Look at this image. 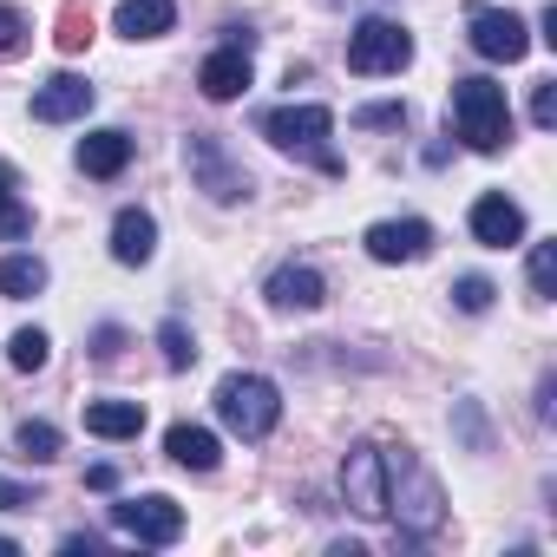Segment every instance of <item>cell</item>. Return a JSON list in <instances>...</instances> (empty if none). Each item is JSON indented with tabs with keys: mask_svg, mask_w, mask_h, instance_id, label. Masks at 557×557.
<instances>
[{
	"mask_svg": "<svg viewBox=\"0 0 557 557\" xmlns=\"http://www.w3.org/2000/svg\"><path fill=\"white\" fill-rule=\"evenodd\" d=\"M262 138L275 145V151H289V158H309L315 171H329V177H342V158H335V112L329 106H275L269 119H262Z\"/></svg>",
	"mask_w": 557,
	"mask_h": 557,
	"instance_id": "cell-1",
	"label": "cell"
},
{
	"mask_svg": "<svg viewBox=\"0 0 557 557\" xmlns=\"http://www.w3.org/2000/svg\"><path fill=\"white\" fill-rule=\"evenodd\" d=\"M47 355H53V342H47L40 329H21V335L8 342V361H14L21 374H40V368H47Z\"/></svg>",
	"mask_w": 557,
	"mask_h": 557,
	"instance_id": "cell-24",
	"label": "cell"
},
{
	"mask_svg": "<svg viewBox=\"0 0 557 557\" xmlns=\"http://www.w3.org/2000/svg\"><path fill=\"white\" fill-rule=\"evenodd\" d=\"M466 40H472V53L492 60V66H518V60L531 53V34H524V21H518L511 8H479Z\"/></svg>",
	"mask_w": 557,
	"mask_h": 557,
	"instance_id": "cell-9",
	"label": "cell"
},
{
	"mask_svg": "<svg viewBox=\"0 0 557 557\" xmlns=\"http://www.w3.org/2000/svg\"><path fill=\"white\" fill-rule=\"evenodd\" d=\"M164 453H171L184 472H216V459H223V446H216L210 426H171V433H164Z\"/></svg>",
	"mask_w": 557,
	"mask_h": 557,
	"instance_id": "cell-18",
	"label": "cell"
},
{
	"mask_svg": "<svg viewBox=\"0 0 557 557\" xmlns=\"http://www.w3.org/2000/svg\"><path fill=\"white\" fill-rule=\"evenodd\" d=\"M14 550H21V544H14V537H0V557H14Z\"/></svg>",
	"mask_w": 557,
	"mask_h": 557,
	"instance_id": "cell-34",
	"label": "cell"
},
{
	"mask_svg": "<svg viewBox=\"0 0 557 557\" xmlns=\"http://www.w3.org/2000/svg\"><path fill=\"white\" fill-rule=\"evenodd\" d=\"M531 125H557V79H537V92H531Z\"/></svg>",
	"mask_w": 557,
	"mask_h": 557,
	"instance_id": "cell-29",
	"label": "cell"
},
{
	"mask_svg": "<svg viewBox=\"0 0 557 557\" xmlns=\"http://www.w3.org/2000/svg\"><path fill=\"white\" fill-rule=\"evenodd\" d=\"M40 289H47V262H40V256H8V262H0V296L27 302V296H40Z\"/></svg>",
	"mask_w": 557,
	"mask_h": 557,
	"instance_id": "cell-20",
	"label": "cell"
},
{
	"mask_svg": "<svg viewBox=\"0 0 557 557\" xmlns=\"http://www.w3.org/2000/svg\"><path fill=\"white\" fill-rule=\"evenodd\" d=\"M531 296H557V243H531Z\"/></svg>",
	"mask_w": 557,
	"mask_h": 557,
	"instance_id": "cell-26",
	"label": "cell"
},
{
	"mask_svg": "<svg viewBox=\"0 0 557 557\" xmlns=\"http://www.w3.org/2000/svg\"><path fill=\"white\" fill-rule=\"evenodd\" d=\"M407 119V106H361L355 112V125H368V132H381V125H400Z\"/></svg>",
	"mask_w": 557,
	"mask_h": 557,
	"instance_id": "cell-30",
	"label": "cell"
},
{
	"mask_svg": "<svg viewBox=\"0 0 557 557\" xmlns=\"http://www.w3.org/2000/svg\"><path fill=\"white\" fill-rule=\"evenodd\" d=\"M171 21H177L171 0H119V14H112V27L125 40H158V34H171Z\"/></svg>",
	"mask_w": 557,
	"mask_h": 557,
	"instance_id": "cell-17",
	"label": "cell"
},
{
	"mask_svg": "<svg viewBox=\"0 0 557 557\" xmlns=\"http://www.w3.org/2000/svg\"><path fill=\"white\" fill-rule=\"evenodd\" d=\"M112 524H119V537H138V544H177L184 537V505L164 498V492L119 498L112 505Z\"/></svg>",
	"mask_w": 557,
	"mask_h": 557,
	"instance_id": "cell-6",
	"label": "cell"
},
{
	"mask_svg": "<svg viewBox=\"0 0 557 557\" xmlns=\"http://www.w3.org/2000/svg\"><path fill=\"white\" fill-rule=\"evenodd\" d=\"M184 164H190V177L216 197V203H243L249 197V171L243 164H230V151H223V138H210V132H190V145H184Z\"/></svg>",
	"mask_w": 557,
	"mask_h": 557,
	"instance_id": "cell-7",
	"label": "cell"
},
{
	"mask_svg": "<svg viewBox=\"0 0 557 557\" xmlns=\"http://www.w3.org/2000/svg\"><path fill=\"white\" fill-rule=\"evenodd\" d=\"M197 86H203V99H236V92H249V53L243 47H223V53H210L203 60V73H197Z\"/></svg>",
	"mask_w": 557,
	"mask_h": 557,
	"instance_id": "cell-15",
	"label": "cell"
},
{
	"mask_svg": "<svg viewBox=\"0 0 557 557\" xmlns=\"http://www.w3.org/2000/svg\"><path fill=\"white\" fill-rule=\"evenodd\" d=\"M262 296L275 302V309H322L329 302V283H322V269H309V262H283L262 283Z\"/></svg>",
	"mask_w": 557,
	"mask_h": 557,
	"instance_id": "cell-12",
	"label": "cell"
},
{
	"mask_svg": "<svg viewBox=\"0 0 557 557\" xmlns=\"http://www.w3.org/2000/svg\"><path fill=\"white\" fill-rule=\"evenodd\" d=\"M492 296H498V289L485 283V275H459V289H453V302H459L466 315H485V309H492Z\"/></svg>",
	"mask_w": 557,
	"mask_h": 557,
	"instance_id": "cell-27",
	"label": "cell"
},
{
	"mask_svg": "<svg viewBox=\"0 0 557 557\" xmlns=\"http://www.w3.org/2000/svg\"><path fill=\"white\" fill-rule=\"evenodd\" d=\"M361 243H368L374 262H420V256L433 249V223H420V216H387V223H374Z\"/></svg>",
	"mask_w": 557,
	"mask_h": 557,
	"instance_id": "cell-10",
	"label": "cell"
},
{
	"mask_svg": "<svg viewBox=\"0 0 557 557\" xmlns=\"http://www.w3.org/2000/svg\"><path fill=\"white\" fill-rule=\"evenodd\" d=\"M60 53H86L92 47V14H86V0H66V8H60Z\"/></svg>",
	"mask_w": 557,
	"mask_h": 557,
	"instance_id": "cell-23",
	"label": "cell"
},
{
	"mask_svg": "<svg viewBox=\"0 0 557 557\" xmlns=\"http://www.w3.org/2000/svg\"><path fill=\"white\" fill-rule=\"evenodd\" d=\"M472 236H479L485 249H511V243H524V210H518L505 190H485V197L472 203Z\"/></svg>",
	"mask_w": 557,
	"mask_h": 557,
	"instance_id": "cell-11",
	"label": "cell"
},
{
	"mask_svg": "<svg viewBox=\"0 0 557 557\" xmlns=\"http://www.w3.org/2000/svg\"><path fill=\"white\" fill-rule=\"evenodd\" d=\"M342 492H348V505H355L361 518H387V453H381L374 440L348 446V459H342Z\"/></svg>",
	"mask_w": 557,
	"mask_h": 557,
	"instance_id": "cell-8",
	"label": "cell"
},
{
	"mask_svg": "<svg viewBox=\"0 0 557 557\" xmlns=\"http://www.w3.org/2000/svg\"><path fill=\"white\" fill-rule=\"evenodd\" d=\"M453 132H459L472 151H498V145H511V106H505V86H492V79H453Z\"/></svg>",
	"mask_w": 557,
	"mask_h": 557,
	"instance_id": "cell-2",
	"label": "cell"
},
{
	"mask_svg": "<svg viewBox=\"0 0 557 557\" xmlns=\"http://www.w3.org/2000/svg\"><path fill=\"white\" fill-rule=\"evenodd\" d=\"M14 446H21V459L53 466V459H60V426H47V420H21V426H14Z\"/></svg>",
	"mask_w": 557,
	"mask_h": 557,
	"instance_id": "cell-21",
	"label": "cell"
},
{
	"mask_svg": "<svg viewBox=\"0 0 557 557\" xmlns=\"http://www.w3.org/2000/svg\"><path fill=\"white\" fill-rule=\"evenodd\" d=\"M27 230H34V210L14 197V171L0 164V243H21Z\"/></svg>",
	"mask_w": 557,
	"mask_h": 557,
	"instance_id": "cell-22",
	"label": "cell"
},
{
	"mask_svg": "<svg viewBox=\"0 0 557 557\" xmlns=\"http://www.w3.org/2000/svg\"><path fill=\"white\" fill-rule=\"evenodd\" d=\"M158 348H164V368H171V374H184V368L197 361V342H190L184 322H164V329H158Z\"/></svg>",
	"mask_w": 557,
	"mask_h": 557,
	"instance_id": "cell-25",
	"label": "cell"
},
{
	"mask_svg": "<svg viewBox=\"0 0 557 557\" xmlns=\"http://www.w3.org/2000/svg\"><path fill=\"white\" fill-rule=\"evenodd\" d=\"M387 511H400V537H433L440 518H446L440 485H433V472H426L413 453L387 459Z\"/></svg>",
	"mask_w": 557,
	"mask_h": 557,
	"instance_id": "cell-4",
	"label": "cell"
},
{
	"mask_svg": "<svg viewBox=\"0 0 557 557\" xmlns=\"http://www.w3.org/2000/svg\"><path fill=\"white\" fill-rule=\"evenodd\" d=\"M86 433H99V440H138L145 433V407L138 400H92L86 407Z\"/></svg>",
	"mask_w": 557,
	"mask_h": 557,
	"instance_id": "cell-19",
	"label": "cell"
},
{
	"mask_svg": "<svg viewBox=\"0 0 557 557\" xmlns=\"http://www.w3.org/2000/svg\"><path fill=\"white\" fill-rule=\"evenodd\" d=\"M216 420L236 433V440H269L275 420H283V394L262 374H223L216 381Z\"/></svg>",
	"mask_w": 557,
	"mask_h": 557,
	"instance_id": "cell-3",
	"label": "cell"
},
{
	"mask_svg": "<svg viewBox=\"0 0 557 557\" xmlns=\"http://www.w3.org/2000/svg\"><path fill=\"white\" fill-rule=\"evenodd\" d=\"M27 505H40L27 485H14V479H0V511H27Z\"/></svg>",
	"mask_w": 557,
	"mask_h": 557,
	"instance_id": "cell-31",
	"label": "cell"
},
{
	"mask_svg": "<svg viewBox=\"0 0 557 557\" xmlns=\"http://www.w3.org/2000/svg\"><path fill=\"white\" fill-rule=\"evenodd\" d=\"M407 60H413V34H407L400 21H381V14H368V21L348 34V73H361V79L400 73Z\"/></svg>",
	"mask_w": 557,
	"mask_h": 557,
	"instance_id": "cell-5",
	"label": "cell"
},
{
	"mask_svg": "<svg viewBox=\"0 0 557 557\" xmlns=\"http://www.w3.org/2000/svg\"><path fill=\"white\" fill-rule=\"evenodd\" d=\"M125 164H132V132L106 125V132H86L79 138V171L86 177H119Z\"/></svg>",
	"mask_w": 557,
	"mask_h": 557,
	"instance_id": "cell-14",
	"label": "cell"
},
{
	"mask_svg": "<svg viewBox=\"0 0 557 557\" xmlns=\"http://www.w3.org/2000/svg\"><path fill=\"white\" fill-rule=\"evenodd\" d=\"M112 256H119L125 269L151 262V256H158V223H151L145 210H119V216H112Z\"/></svg>",
	"mask_w": 557,
	"mask_h": 557,
	"instance_id": "cell-16",
	"label": "cell"
},
{
	"mask_svg": "<svg viewBox=\"0 0 557 557\" xmlns=\"http://www.w3.org/2000/svg\"><path fill=\"white\" fill-rule=\"evenodd\" d=\"M21 47H27V21L14 8H0V60H14Z\"/></svg>",
	"mask_w": 557,
	"mask_h": 557,
	"instance_id": "cell-28",
	"label": "cell"
},
{
	"mask_svg": "<svg viewBox=\"0 0 557 557\" xmlns=\"http://www.w3.org/2000/svg\"><path fill=\"white\" fill-rule=\"evenodd\" d=\"M86 112H92V86L79 73H60V79H47L34 92V119L40 125H66V119H86Z\"/></svg>",
	"mask_w": 557,
	"mask_h": 557,
	"instance_id": "cell-13",
	"label": "cell"
},
{
	"mask_svg": "<svg viewBox=\"0 0 557 557\" xmlns=\"http://www.w3.org/2000/svg\"><path fill=\"white\" fill-rule=\"evenodd\" d=\"M86 485H92V492H112V485H119V472H112V466H92V472H86Z\"/></svg>",
	"mask_w": 557,
	"mask_h": 557,
	"instance_id": "cell-33",
	"label": "cell"
},
{
	"mask_svg": "<svg viewBox=\"0 0 557 557\" xmlns=\"http://www.w3.org/2000/svg\"><path fill=\"white\" fill-rule=\"evenodd\" d=\"M119 348H125V335H119V329H99V335H92V355H99V361H112Z\"/></svg>",
	"mask_w": 557,
	"mask_h": 557,
	"instance_id": "cell-32",
	"label": "cell"
}]
</instances>
